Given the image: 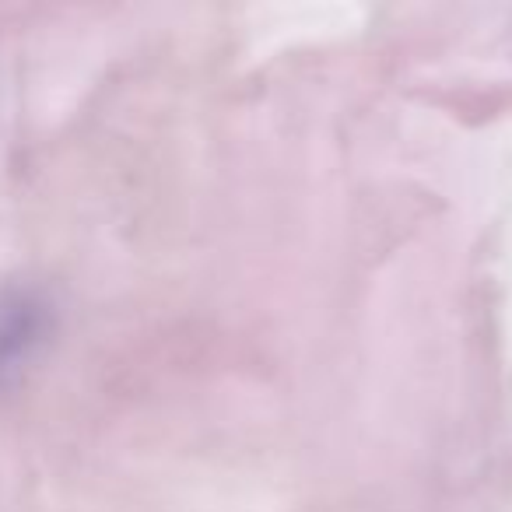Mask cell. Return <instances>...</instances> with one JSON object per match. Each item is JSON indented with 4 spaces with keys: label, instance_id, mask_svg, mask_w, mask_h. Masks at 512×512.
I'll list each match as a JSON object with an SVG mask.
<instances>
[{
    "label": "cell",
    "instance_id": "6da1fadb",
    "mask_svg": "<svg viewBox=\"0 0 512 512\" xmlns=\"http://www.w3.org/2000/svg\"><path fill=\"white\" fill-rule=\"evenodd\" d=\"M53 334V306L39 288L0 292V390L22 379Z\"/></svg>",
    "mask_w": 512,
    "mask_h": 512
}]
</instances>
